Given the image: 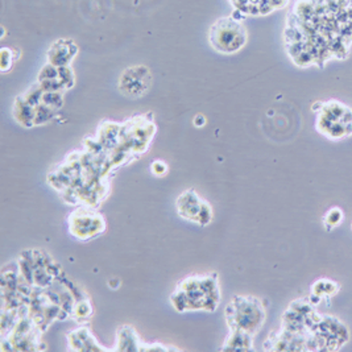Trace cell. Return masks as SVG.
Masks as SVG:
<instances>
[{
	"label": "cell",
	"mask_w": 352,
	"mask_h": 352,
	"mask_svg": "<svg viewBox=\"0 0 352 352\" xmlns=\"http://www.w3.org/2000/svg\"><path fill=\"white\" fill-rule=\"evenodd\" d=\"M284 43L298 67L344 60L352 48V0H296L287 17Z\"/></svg>",
	"instance_id": "6da1fadb"
},
{
	"label": "cell",
	"mask_w": 352,
	"mask_h": 352,
	"mask_svg": "<svg viewBox=\"0 0 352 352\" xmlns=\"http://www.w3.org/2000/svg\"><path fill=\"white\" fill-rule=\"evenodd\" d=\"M221 302L217 273L192 274L177 284L170 304L178 313L215 311Z\"/></svg>",
	"instance_id": "7a4b0ae2"
},
{
	"label": "cell",
	"mask_w": 352,
	"mask_h": 352,
	"mask_svg": "<svg viewBox=\"0 0 352 352\" xmlns=\"http://www.w3.org/2000/svg\"><path fill=\"white\" fill-rule=\"evenodd\" d=\"M224 317L230 331H244L255 336L265 322V309L256 297L235 296L227 305Z\"/></svg>",
	"instance_id": "3957f363"
},
{
	"label": "cell",
	"mask_w": 352,
	"mask_h": 352,
	"mask_svg": "<svg viewBox=\"0 0 352 352\" xmlns=\"http://www.w3.org/2000/svg\"><path fill=\"white\" fill-rule=\"evenodd\" d=\"M320 107H313L317 112L316 129L329 140H344L352 136V107L331 99L320 102Z\"/></svg>",
	"instance_id": "277c9868"
},
{
	"label": "cell",
	"mask_w": 352,
	"mask_h": 352,
	"mask_svg": "<svg viewBox=\"0 0 352 352\" xmlns=\"http://www.w3.org/2000/svg\"><path fill=\"white\" fill-rule=\"evenodd\" d=\"M247 28L241 19L235 16L218 19L208 31L210 47L224 56L239 53L247 45Z\"/></svg>",
	"instance_id": "5b68a950"
},
{
	"label": "cell",
	"mask_w": 352,
	"mask_h": 352,
	"mask_svg": "<svg viewBox=\"0 0 352 352\" xmlns=\"http://www.w3.org/2000/svg\"><path fill=\"white\" fill-rule=\"evenodd\" d=\"M67 223L72 236L78 241L93 239L107 230V223L100 214L85 208L73 211Z\"/></svg>",
	"instance_id": "8992f818"
},
{
	"label": "cell",
	"mask_w": 352,
	"mask_h": 352,
	"mask_svg": "<svg viewBox=\"0 0 352 352\" xmlns=\"http://www.w3.org/2000/svg\"><path fill=\"white\" fill-rule=\"evenodd\" d=\"M176 208L178 217L192 223L208 226L212 221V208L192 189L177 198Z\"/></svg>",
	"instance_id": "52a82bcc"
},
{
	"label": "cell",
	"mask_w": 352,
	"mask_h": 352,
	"mask_svg": "<svg viewBox=\"0 0 352 352\" xmlns=\"http://www.w3.org/2000/svg\"><path fill=\"white\" fill-rule=\"evenodd\" d=\"M152 85L151 70L144 65H133L126 69L118 80V89L127 98H143Z\"/></svg>",
	"instance_id": "ba28073f"
},
{
	"label": "cell",
	"mask_w": 352,
	"mask_h": 352,
	"mask_svg": "<svg viewBox=\"0 0 352 352\" xmlns=\"http://www.w3.org/2000/svg\"><path fill=\"white\" fill-rule=\"evenodd\" d=\"M241 16H265L288 6L289 0H230Z\"/></svg>",
	"instance_id": "9c48e42d"
},
{
	"label": "cell",
	"mask_w": 352,
	"mask_h": 352,
	"mask_svg": "<svg viewBox=\"0 0 352 352\" xmlns=\"http://www.w3.org/2000/svg\"><path fill=\"white\" fill-rule=\"evenodd\" d=\"M77 45L70 40H58L56 41L48 52L49 64L57 67L70 66L72 61L77 56Z\"/></svg>",
	"instance_id": "30bf717a"
},
{
	"label": "cell",
	"mask_w": 352,
	"mask_h": 352,
	"mask_svg": "<svg viewBox=\"0 0 352 352\" xmlns=\"http://www.w3.org/2000/svg\"><path fill=\"white\" fill-rule=\"evenodd\" d=\"M67 343L72 351H107L98 343L96 336L87 327H80L69 333Z\"/></svg>",
	"instance_id": "8fae6325"
},
{
	"label": "cell",
	"mask_w": 352,
	"mask_h": 352,
	"mask_svg": "<svg viewBox=\"0 0 352 352\" xmlns=\"http://www.w3.org/2000/svg\"><path fill=\"white\" fill-rule=\"evenodd\" d=\"M142 342L138 333L132 326H122L118 330V339H116V351H140Z\"/></svg>",
	"instance_id": "7c38bea8"
},
{
	"label": "cell",
	"mask_w": 352,
	"mask_h": 352,
	"mask_svg": "<svg viewBox=\"0 0 352 352\" xmlns=\"http://www.w3.org/2000/svg\"><path fill=\"white\" fill-rule=\"evenodd\" d=\"M254 336L244 331H230L221 351H251L254 349Z\"/></svg>",
	"instance_id": "4fadbf2b"
},
{
	"label": "cell",
	"mask_w": 352,
	"mask_h": 352,
	"mask_svg": "<svg viewBox=\"0 0 352 352\" xmlns=\"http://www.w3.org/2000/svg\"><path fill=\"white\" fill-rule=\"evenodd\" d=\"M73 314L76 318H82V320H89L93 314V306L90 304L89 300H82L80 302L73 306Z\"/></svg>",
	"instance_id": "5bb4252c"
},
{
	"label": "cell",
	"mask_w": 352,
	"mask_h": 352,
	"mask_svg": "<svg viewBox=\"0 0 352 352\" xmlns=\"http://www.w3.org/2000/svg\"><path fill=\"white\" fill-rule=\"evenodd\" d=\"M343 221V211L340 208H334L327 211L323 222L326 224L327 230H333L336 226H339Z\"/></svg>",
	"instance_id": "9a60e30c"
},
{
	"label": "cell",
	"mask_w": 352,
	"mask_h": 352,
	"mask_svg": "<svg viewBox=\"0 0 352 352\" xmlns=\"http://www.w3.org/2000/svg\"><path fill=\"white\" fill-rule=\"evenodd\" d=\"M12 53H14L12 49H1V72L3 73H7L8 70H11L14 64H15L16 58H14Z\"/></svg>",
	"instance_id": "2e32d148"
},
{
	"label": "cell",
	"mask_w": 352,
	"mask_h": 352,
	"mask_svg": "<svg viewBox=\"0 0 352 352\" xmlns=\"http://www.w3.org/2000/svg\"><path fill=\"white\" fill-rule=\"evenodd\" d=\"M151 172L156 177H164L169 172V166L164 161L156 160L151 164Z\"/></svg>",
	"instance_id": "e0dca14e"
},
{
	"label": "cell",
	"mask_w": 352,
	"mask_h": 352,
	"mask_svg": "<svg viewBox=\"0 0 352 352\" xmlns=\"http://www.w3.org/2000/svg\"><path fill=\"white\" fill-rule=\"evenodd\" d=\"M170 349H172V347L164 346V344H161V343H152V344L142 343L140 351H175V350H170Z\"/></svg>",
	"instance_id": "ac0fdd59"
},
{
	"label": "cell",
	"mask_w": 352,
	"mask_h": 352,
	"mask_svg": "<svg viewBox=\"0 0 352 352\" xmlns=\"http://www.w3.org/2000/svg\"><path fill=\"white\" fill-rule=\"evenodd\" d=\"M192 124H194L197 129L204 127V126L206 124V118H205V115H201V113L195 115V118H194V120H192Z\"/></svg>",
	"instance_id": "d6986e66"
}]
</instances>
